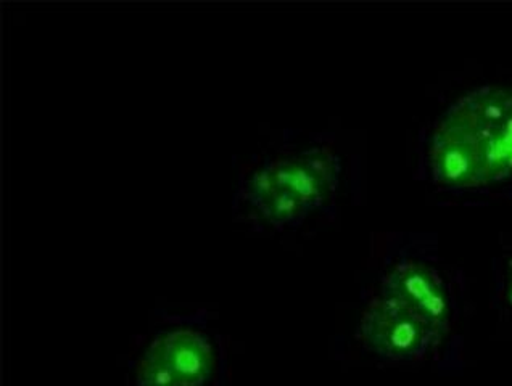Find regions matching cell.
I'll return each instance as SVG.
<instances>
[{
    "mask_svg": "<svg viewBox=\"0 0 512 386\" xmlns=\"http://www.w3.org/2000/svg\"><path fill=\"white\" fill-rule=\"evenodd\" d=\"M360 335L369 350L389 361H418L442 340L418 314L382 293L364 311Z\"/></svg>",
    "mask_w": 512,
    "mask_h": 386,
    "instance_id": "277c9868",
    "label": "cell"
},
{
    "mask_svg": "<svg viewBox=\"0 0 512 386\" xmlns=\"http://www.w3.org/2000/svg\"><path fill=\"white\" fill-rule=\"evenodd\" d=\"M339 176L340 161L335 153L308 148L281 155L256 169L240 195L269 226H295L332 197Z\"/></svg>",
    "mask_w": 512,
    "mask_h": 386,
    "instance_id": "7a4b0ae2",
    "label": "cell"
},
{
    "mask_svg": "<svg viewBox=\"0 0 512 386\" xmlns=\"http://www.w3.org/2000/svg\"><path fill=\"white\" fill-rule=\"evenodd\" d=\"M508 287H509V298H511V301H512V267H511V279H509Z\"/></svg>",
    "mask_w": 512,
    "mask_h": 386,
    "instance_id": "8992f818",
    "label": "cell"
},
{
    "mask_svg": "<svg viewBox=\"0 0 512 386\" xmlns=\"http://www.w3.org/2000/svg\"><path fill=\"white\" fill-rule=\"evenodd\" d=\"M382 295L390 296L418 314L430 329L443 338L451 322L450 295L438 272L414 259L401 261L387 272Z\"/></svg>",
    "mask_w": 512,
    "mask_h": 386,
    "instance_id": "5b68a950",
    "label": "cell"
},
{
    "mask_svg": "<svg viewBox=\"0 0 512 386\" xmlns=\"http://www.w3.org/2000/svg\"><path fill=\"white\" fill-rule=\"evenodd\" d=\"M430 166L440 184L469 189L512 176V86L477 89L435 129Z\"/></svg>",
    "mask_w": 512,
    "mask_h": 386,
    "instance_id": "6da1fadb",
    "label": "cell"
},
{
    "mask_svg": "<svg viewBox=\"0 0 512 386\" xmlns=\"http://www.w3.org/2000/svg\"><path fill=\"white\" fill-rule=\"evenodd\" d=\"M215 366V348L207 333L181 325L153 338L139 362L136 385L205 386Z\"/></svg>",
    "mask_w": 512,
    "mask_h": 386,
    "instance_id": "3957f363",
    "label": "cell"
}]
</instances>
